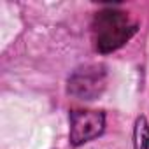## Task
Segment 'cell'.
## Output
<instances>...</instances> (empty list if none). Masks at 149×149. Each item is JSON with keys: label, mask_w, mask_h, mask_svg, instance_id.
<instances>
[{"label": "cell", "mask_w": 149, "mask_h": 149, "mask_svg": "<svg viewBox=\"0 0 149 149\" xmlns=\"http://www.w3.org/2000/svg\"><path fill=\"white\" fill-rule=\"evenodd\" d=\"M137 32V23L128 13L118 9H104L93 18L95 47L100 53H112L126 44Z\"/></svg>", "instance_id": "cell-1"}, {"label": "cell", "mask_w": 149, "mask_h": 149, "mask_svg": "<svg viewBox=\"0 0 149 149\" xmlns=\"http://www.w3.org/2000/svg\"><path fill=\"white\" fill-rule=\"evenodd\" d=\"M107 86V70L102 63H86L77 67L67 81V93L79 100L98 98Z\"/></svg>", "instance_id": "cell-2"}, {"label": "cell", "mask_w": 149, "mask_h": 149, "mask_svg": "<svg viewBox=\"0 0 149 149\" xmlns=\"http://www.w3.org/2000/svg\"><path fill=\"white\" fill-rule=\"evenodd\" d=\"M105 128V114L102 111L91 109H77L70 112V144L83 146L98 135H102Z\"/></svg>", "instance_id": "cell-3"}, {"label": "cell", "mask_w": 149, "mask_h": 149, "mask_svg": "<svg viewBox=\"0 0 149 149\" xmlns=\"http://www.w3.org/2000/svg\"><path fill=\"white\" fill-rule=\"evenodd\" d=\"M133 149H149V123L146 116H139L133 128Z\"/></svg>", "instance_id": "cell-4"}]
</instances>
